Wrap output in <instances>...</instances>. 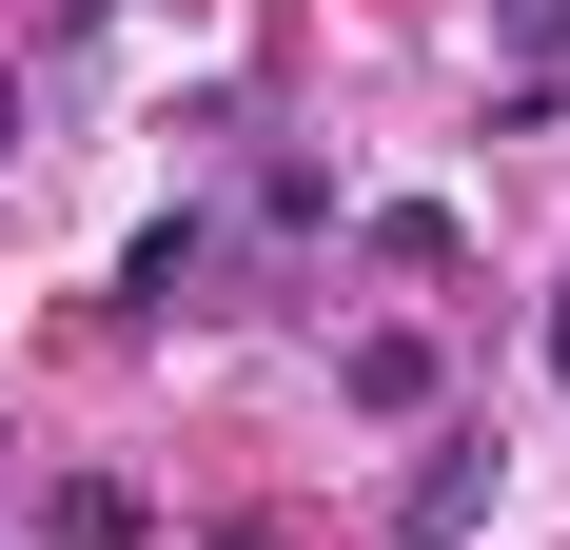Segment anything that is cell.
<instances>
[{
    "label": "cell",
    "instance_id": "obj_1",
    "mask_svg": "<svg viewBox=\"0 0 570 550\" xmlns=\"http://www.w3.org/2000/svg\"><path fill=\"white\" fill-rule=\"evenodd\" d=\"M472 531H492V433H433L394 472V550H472Z\"/></svg>",
    "mask_w": 570,
    "mask_h": 550
},
{
    "label": "cell",
    "instance_id": "obj_2",
    "mask_svg": "<svg viewBox=\"0 0 570 550\" xmlns=\"http://www.w3.org/2000/svg\"><path fill=\"white\" fill-rule=\"evenodd\" d=\"M40 550H158L138 472H59V492H40Z\"/></svg>",
    "mask_w": 570,
    "mask_h": 550
},
{
    "label": "cell",
    "instance_id": "obj_3",
    "mask_svg": "<svg viewBox=\"0 0 570 550\" xmlns=\"http://www.w3.org/2000/svg\"><path fill=\"white\" fill-rule=\"evenodd\" d=\"M197 275H217V217H158L118 256V295H138V315H197Z\"/></svg>",
    "mask_w": 570,
    "mask_h": 550
},
{
    "label": "cell",
    "instance_id": "obj_4",
    "mask_svg": "<svg viewBox=\"0 0 570 550\" xmlns=\"http://www.w3.org/2000/svg\"><path fill=\"white\" fill-rule=\"evenodd\" d=\"M335 393H354V413H433V334H354Z\"/></svg>",
    "mask_w": 570,
    "mask_h": 550
},
{
    "label": "cell",
    "instance_id": "obj_5",
    "mask_svg": "<svg viewBox=\"0 0 570 550\" xmlns=\"http://www.w3.org/2000/svg\"><path fill=\"white\" fill-rule=\"evenodd\" d=\"M551 393H570V295H551Z\"/></svg>",
    "mask_w": 570,
    "mask_h": 550
},
{
    "label": "cell",
    "instance_id": "obj_6",
    "mask_svg": "<svg viewBox=\"0 0 570 550\" xmlns=\"http://www.w3.org/2000/svg\"><path fill=\"white\" fill-rule=\"evenodd\" d=\"M0 158H20V79H0Z\"/></svg>",
    "mask_w": 570,
    "mask_h": 550
},
{
    "label": "cell",
    "instance_id": "obj_7",
    "mask_svg": "<svg viewBox=\"0 0 570 550\" xmlns=\"http://www.w3.org/2000/svg\"><path fill=\"white\" fill-rule=\"evenodd\" d=\"M197 550H276V531H197Z\"/></svg>",
    "mask_w": 570,
    "mask_h": 550
}]
</instances>
